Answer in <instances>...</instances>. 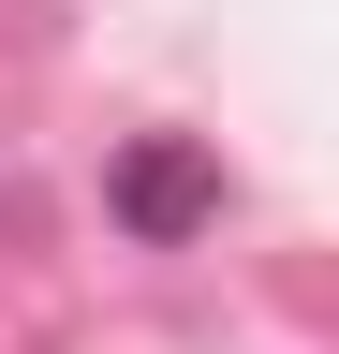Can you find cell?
<instances>
[{
    "instance_id": "1",
    "label": "cell",
    "mask_w": 339,
    "mask_h": 354,
    "mask_svg": "<svg viewBox=\"0 0 339 354\" xmlns=\"http://www.w3.org/2000/svg\"><path fill=\"white\" fill-rule=\"evenodd\" d=\"M206 207H222V162H192V148H133L118 162V221L133 236H192Z\"/></svg>"
}]
</instances>
